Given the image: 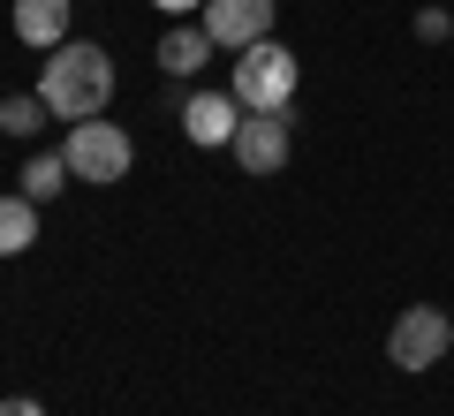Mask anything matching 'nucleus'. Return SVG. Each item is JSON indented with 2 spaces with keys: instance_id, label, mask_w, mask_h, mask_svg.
Masks as SVG:
<instances>
[{
  "instance_id": "nucleus-1",
  "label": "nucleus",
  "mask_w": 454,
  "mask_h": 416,
  "mask_svg": "<svg viewBox=\"0 0 454 416\" xmlns=\"http://www.w3.org/2000/svg\"><path fill=\"white\" fill-rule=\"evenodd\" d=\"M38 98H46L53 122H98V106L114 98V61L106 46H91V38H76V46H53L46 76H38Z\"/></svg>"
},
{
  "instance_id": "nucleus-2",
  "label": "nucleus",
  "mask_w": 454,
  "mask_h": 416,
  "mask_svg": "<svg viewBox=\"0 0 454 416\" xmlns=\"http://www.w3.org/2000/svg\"><path fill=\"white\" fill-rule=\"evenodd\" d=\"M227 91L243 98V114H280L295 98V53L273 46V38H258V46H243V61H235V83Z\"/></svg>"
},
{
  "instance_id": "nucleus-3",
  "label": "nucleus",
  "mask_w": 454,
  "mask_h": 416,
  "mask_svg": "<svg viewBox=\"0 0 454 416\" xmlns=\"http://www.w3.org/2000/svg\"><path fill=\"white\" fill-rule=\"evenodd\" d=\"M61 160H68V175L76 182H121L129 175V160H137V145H129V129H114V122H76L68 129V145H61Z\"/></svg>"
},
{
  "instance_id": "nucleus-4",
  "label": "nucleus",
  "mask_w": 454,
  "mask_h": 416,
  "mask_svg": "<svg viewBox=\"0 0 454 416\" xmlns=\"http://www.w3.org/2000/svg\"><path fill=\"white\" fill-rule=\"evenodd\" d=\"M447 349H454V326H447V310H439V303H409L402 318H394V334H387V356L402 371H432Z\"/></svg>"
},
{
  "instance_id": "nucleus-5",
  "label": "nucleus",
  "mask_w": 454,
  "mask_h": 416,
  "mask_svg": "<svg viewBox=\"0 0 454 416\" xmlns=\"http://www.w3.org/2000/svg\"><path fill=\"white\" fill-rule=\"evenodd\" d=\"M235 167L243 175H280L288 167V106L280 114H243V129H235Z\"/></svg>"
},
{
  "instance_id": "nucleus-6",
  "label": "nucleus",
  "mask_w": 454,
  "mask_h": 416,
  "mask_svg": "<svg viewBox=\"0 0 454 416\" xmlns=\"http://www.w3.org/2000/svg\"><path fill=\"white\" fill-rule=\"evenodd\" d=\"M205 31L212 46H258V38H273V0H205Z\"/></svg>"
},
{
  "instance_id": "nucleus-7",
  "label": "nucleus",
  "mask_w": 454,
  "mask_h": 416,
  "mask_svg": "<svg viewBox=\"0 0 454 416\" xmlns=\"http://www.w3.org/2000/svg\"><path fill=\"white\" fill-rule=\"evenodd\" d=\"M235 129H243V98L235 91H197L182 106V137L190 145H235Z\"/></svg>"
},
{
  "instance_id": "nucleus-8",
  "label": "nucleus",
  "mask_w": 454,
  "mask_h": 416,
  "mask_svg": "<svg viewBox=\"0 0 454 416\" xmlns=\"http://www.w3.org/2000/svg\"><path fill=\"white\" fill-rule=\"evenodd\" d=\"M16 38L23 46H68V0H16Z\"/></svg>"
},
{
  "instance_id": "nucleus-9",
  "label": "nucleus",
  "mask_w": 454,
  "mask_h": 416,
  "mask_svg": "<svg viewBox=\"0 0 454 416\" xmlns=\"http://www.w3.org/2000/svg\"><path fill=\"white\" fill-rule=\"evenodd\" d=\"M205 61H212V31H190V23H175V31L160 38V68H167V76H197Z\"/></svg>"
},
{
  "instance_id": "nucleus-10",
  "label": "nucleus",
  "mask_w": 454,
  "mask_h": 416,
  "mask_svg": "<svg viewBox=\"0 0 454 416\" xmlns=\"http://www.w3.org/2000/svg\"><path fill=\"white\" fill-rule=\"evenodd\" d=\"M38 242V197H0V257H23Z\"/></svg>"
},
{
  "instance_id": "nucleus-11",
  "label": "nucleus",
  "mask_w": 454,
  "mask_h": 416,
  "mask_svg": "<svg viewBox=\"0 0 454 416\" xmlns=\"http://www.w3.org/2000/svg\"><path fill=\"white\" fill-rule=\"evenodd\" d=\"M61 182H68V160H61V152H38V160L23 167V197H38V205H46Z\"/></svg>"
},
{
  "instance_id": "nucleus-12",
  "label": "nucleus",
  "mask_w": 454,
  "mask_h": 416,
  "mask_svg": "<svg viewBox=\"0 0 454 416\" xmlns=\"http://www.w3.org/2000/svg\"><path fill=\"white\" fill-rule=\"evenodd\" d=\"M38 114H46V98H0V129H8V137H31V129H38Z\"/></svg>"
},
{
  "instance_id": "nucleus-13",
  "label": "nucleus",
  "mask_w": 454,
  "mask_h": 416,
  "mask_svg": "<svg viewBox=\"0 0 454 416\" xmlns=\"http://www.w3.org/2000/svg\"><path fill=\"white\" fill-rule=\"evenodd\" d=\"M417 38H454V23L439 16V8H424V16H417Z\"/></svg>"
},
{
  "instance_id": "nucleus-14",
  "label": "nucleus",
  "mask_w": 454,
  "mask_h": 416,
  "mask_svg": "<svg viewBox=\"0 0 454 416\" xmlns=\"http://www.w3.org/2000/svg\"><path fill=\"white\" fill-rule=\"evenodd\" d=\"M0 416H46V409H38V401H23V394H16V401H0Z\"/></svg>"
},
{
  "instance_id": "nucleus-15",
  "label": "nucleus",
  "mask_w": 454,
  "mask_h": 416,
  "mask_svg": "<svg viewBox=\"0 0 454 416\" xmlns=\"http://www.w3.org/2000/svg\"><path fill=\"white\" fill-rule=\"evenodd\" d=\"M152 8H167V16H190V8H205V0H152Z\"/></svg>"
}]
</instances>
